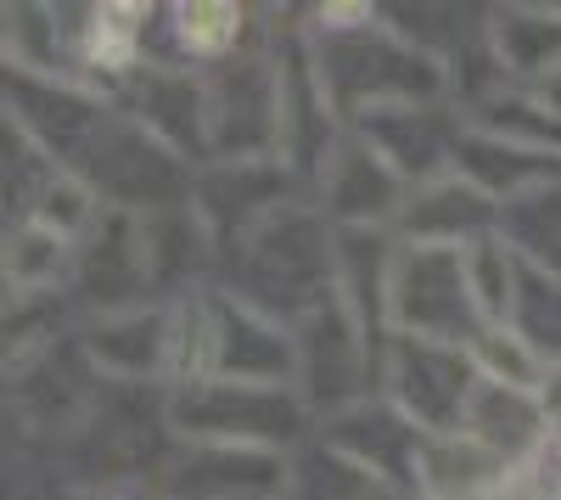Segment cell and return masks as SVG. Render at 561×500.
Segmentation results:
<instances>
[{
    "label": "cell",
    "mask_w": 561,
    "mask_h": 500,
    "mask_svg": "<svg viewBox=\"0 0 561 500\" xmlns=\"http://www.w3.org/2000/svg\"><path fill=\"white\" fill-rule=\"evenodd\" d=\"M320 102L325 113L343 118H377L393 107H421L438 102L444 73L427 52L393 39L388 29H359V34H337L320 45Z\"/></svg>",
    "instance_id": "1"
},
{
    "label": "cell",
    "mask_w": 561,
    "mask_h": 500,
    "mask_svg": "<svg viewBox=\"0 0 561 500\" xmlns=\"http://www.w3.org/2000/svg\"><path fill=\"white\" fill-rule=\"evenodd\" d=\"M388 377V405L404 411L427 439H449L466 428V411L478 399V360L460 343H438V338H410V332H388L382 343V366Z\"/></svg>",
    "instance_id": "2"
},
{
    "label": "cell",
    "mask_w": 561,
    "mask_h": 500,
    "mask_svg": "<svg viewBox=\"0 0 561 500\" xmlns=\"http://www.w3.org/2000/svg\"><path fill=\"white\" fill-rule=\"evenodd\" d=\"M483 327L489 321L472 298V282H466V248H410V242H399L393 282H388V332L472 349Z\"/></svg>",
    "instance_id": "3"
},
{
    "label": "cell",
    "mask_w": 561,
    "mask_h": 500,
    "mask_svg": "<svg viewBox=\"0 0 561 500\" xmlns=\"http://www.w3.org/2000/svg\"><path fill=\"white\" fill-rule=\"evenodd\" d=\"M174 417L219 450H275L304 428V399L287 383H192L180 388Z\"/></svg>",
    "instance_id": "4"
},
{
    "label": "cell",
    "mask_w": 561,
    "mask_h": 500,
    "mask_svg": "<svg viewBox=\"0 0 561 500\" xmlns=\"http://www.w3.org/2000/svg\"><path fill=\"white\" fill-rule=\"evenodd\" d=\"M320 197L343 231H393L399 208L410 197V186L393 174V163L365 141V135H343L325 147L320 158Z\"/></svg>",
    "instance_id": "5"
},
{
    "label": "cell",
    "mask_w": 561,
    "mask_h": 500,
    "mask_svg": "<svg viewBox=\"0 0 561 500\" xmlns=\"http://www.w3.org/2000/svg\"><path fill=\"white\" fill-rule=\"evenodd\" d=\"M325 450L359 467L370 484H404L421 489V456H427V433H421L393 405L354 399L325 428Z\"/></svg>",
    "instance_id": "6"
},
{
    "label": "cell",
    "mask_w": 561,
    "mask_h": 500,
    "mask_svg": "<svg viewBox=\"0 0 561 500\" xmlns=\"http://www.w3.org/2000/svg\"><path fill=\"white\" fill-rule=\"evenodd\" d=\"M494 231H500V203H489L466 174H444L433 186H415L393 225V237L410 248H472Z\"/></svg>",
    "instance_id": "7"
},
{
    "label": "cell",
    "mask_w": 561,
    "mask_h": 500,
    "mask_svg": "<svg viewBox=\"0 0 561 500\" xmlns=\"http://www.w3.org/2000/svg\"><path fill=\"white\" fill-rule=\"evenodd\" d=\"M494 57L500 73L517 79V90H545L561 79V12H500L494 18Z\"/></svg>",
    "instance_id": "8"
},
{
    "label": "cell",
    "mask_w": 561,
    "mask_h": 500,
    "mask_svg": "<svg viewBox=\"0 0 561 500\" xmlns=\"http://www.w3.org/2000/svg\"><path fill=\"white\" fill-rule=\"evenodd\" d=\"M152 7H90L73 29V63L90 73H129L147 52Z\"/></svg>",
    "instance_id": "9"
},
{
    "label": "cell",
    "mask_w": 561,
    "mask_h": 500,
    "mask_svg": "<svg viewBox=\"0 0 561 500\" xmlns=\"http://www.w3.org/2000/svg\"><path fill=\"white\" fill-rule=\"evenodd\" d=\"M500 237L528 270L561 282V180L500 208Z\"/></svg>",
    "instance_id": "10"
},
{
    "label": "cell",
    "mask_w": 561,
    "mask_h": 500,
    "mask_svg": "<svg viewBox=\"0 0 561 500\" xmlns=\"http://www.w3.org/2000/svg\"><path fill=\"white\" fill-rule=\"evenodd\" d=\"M242 29L248 7H230V0H197V7L169 12V39L180 63H237Z\"/></svg>",
    "instance_id": "11"
},
{
    "label": "cell",
    "mask_w": 561,
    "mask_h": 500,
    "mask_svg": "<svg viewBox=\"0 0 561 500\" xmlns=\"http://www.w3.org/2000/svg\"><path fill=\"white\" fill-rule=\"evenodd\" d=\"M505 327L545 360V372H561V282L523 264V287H517V304H511Z\"/></svg>",
    "instance_id": "12"
},
{
    "label": "cell",
    "mask_w": 561,
    "mask_h": 500,
    "mask_svg": "<svg viewBox=\"0 0 561 500\" xmlns=\"http://www.w3.org/2000/svg\"><path fill=\"white\" fill-rule=\"evenodd\" d=\"M466 282H472V298L483 309L489 327H505L511 321V304H517V287H523V259L505 248V237H483L466 248Z\"/></svg>",
    "instance_id": "13"
},
{
    "label": "cell",
    "mask_w": 561,
    "mask_h": 500,
    "mask_svg": "<svg viewBox=\"0 0 561 500\" xmlns=\"http://www.w3.org/2000/svg\"><path fill=\"white\" fill-rule=\"evenodd\" d=\"M472 360H478L483 383H505V388H523V394H539V383H545V360L511 327H483L478 343H472Z\"/></svg>",
    "instance_id": "14"
}]
</instances>
